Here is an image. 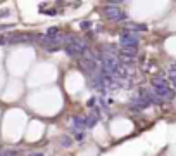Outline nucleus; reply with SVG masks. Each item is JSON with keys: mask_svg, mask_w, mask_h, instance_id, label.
I'll return each instance as SVG.
<instances>
[{"mask_svg": "<svg viewBox=\"0 0 176 156\" xmlns=\"http://www.w3.org/2000/svg\"><path fill=\"white\" fill-rule=\"evenodd\" d=\"M90 26H92V24H90V23H88V21H83V23H79V28H83V30H88V28H90Z\"/></svg>", "mask_w": 176, "mask_h": 156, "instance_id": "4468645a", "label": "nucleus"}, {"mask_svg": "<svg viewBox=\"0 0 176 156\" xmlns=\"http://www.w3.org/2000/svg\"><path fill=\"white\" fill-rule=\"evenodd\" d=\"M31 40H35V36H31V35H14V36H10V38H7L9 43H22V42H31Z\"/></svg>", "mask_w": 176, "mask_h": 156, "instance_id": "6e6552de", "label": "nucleus"}, {"mask_svg": "<svg viewBox=\"0 0 176 156\" xmlns=\"http://www.w3.org/2000/svg\"><path fill=\"white\" fill-rule=\"evenodd\" d=\"M104 14H106V17L109 21H114V23H119V21H123V19L128 17L126 12L121 7H116V5H107L106 11H104Z\"/></svg>", "mask_w": 176, "mask_h": 156, "instance_id": "7ed1b4c3", "label": "nucleus"}, {"mask_svg": "<svg viewBox=\"0 0 176 156\" xmlns=\"http://www.w3.org/2000/svg\"><path fill=\"white\" fill-rule=\"evenodd\" d=\"M121 56L136 57V49H133V47H121Z\"/></svg>", "mask_w": 176, "mask_h": 156, "instance_id": "9b49d317", "label": "nucleus"}, {"mask_svg": "<svg viewBox=\"0 0 176 156\" xmlns=\"http://www.w3.org/2000/svg\"><path fill=\"white\" fill-rule=\"evenodd\" d=\"M97 123H99V114L92 113V114H88V116H86V128L95 127Z\"/></svg>", "mask_w": 176, "mask_h": 156, "instance_id": "9d476101", "label": "nucleus"}, {"mask_svg": "<svg viewBox=\"0 0 176 156\" xmlns=\"http://www.w3.org/2000/svg\"><path fill=\"white\" fill-rule=\"evenodd\" d=\"M161 87H171V82L168 78H154L152 80V89H161Z\"/></svg>", "mask_w": 176, "mask_h": 156, "instance_id": "1a4fd4ad", "label": "nucleus"}, {"mask_svg": "<svg viewBox=\"0 0 176 156\" xmlns=\"http://www.w3.org/2000/svg\"><path fill=\"white\" fill-rule=\"evenodd\" d=\"M148 106H150V104H148V101L145 99L143 94H140V95L131 102V109H136V111H143V109H147Z\"/></svg>", "mask_w": 176, "mask_h": 156, "instance_id": "39448f33", "label": "nucleus"}, {"mask_svg": "<svg viewBox=\"0 0 176 156\" xmlns=\"http://www.w3.org/2000/svg\"><path fill=\"white\" fill-rule=\"evenodd\" d=\"M64 50L69 57H76V56H85L88 52V43L83 38H78V36L69 35L66 38V43H64Z\"/></svg>", "mask_w": 176, "mask_h": 156, "instance_id": "f257e3e1", "label": "nucleus"}, {"mask_svg": "<svg viewBox=\"0 0 176 156\" xmlns=\"http://www.w3.org/2000/svg\"><path fill=\"white\" fill-rule=\"evenodd\" d=\"M119 43H121V47H133V49H136L138 43H140V36H138V33H133V31H124V33L119 35Z\"/></svg>", "mask_w": 176, "mask_h": 156, "instance_id": "f03ea898", "label": "nucleus"}, {"mask_svg": "<svg viewBox=\"0 0 176 156\" xmlns=\"http://www.w3.org/2000/svg\"><path fill=\"white\" fill-rule=\"evenodd\" d=\"M4 16H9V11H2L0 12V17H4Z\"/></svg>", "mask_w": 176, "mask_h": 156, "instance_id": "f3484780", "label": "nucleus"}, {"mask_svg": "<svg viewBox=\"0 0 176 156\" xmlns=\"http://www.w3.org/2000/svg\"><path fill=\"white\" fill-rule=\"evenodd\" d=\"M71 125H73V128L76 132H85V128H86V116H74L73 121H71Z\"/></svg>", "mask_w": 176, "mask_h": 156, "instance_id": "423d86ee", "label": "nucleus"}, {"mask_svg": "<svg viewBox=\"0 0 176 156\" xmlns=\"http://www.w3.org/2000/svg\"><path fill=\"white\" fill-rule=\"evenodd\" d=\"M26 156H43V153H40V151H36V153H28Z\"/></svg>", "mask_w": 176, "mask_h": 156, "instance_id": "2eb2a0df", "label": "nucleus"}, {"mask_svg": "<svg viewBox=\"0 0 176 156\" xmlns=\"http://www.w3.org/2000/svg\"><path fill=\"white\" fill-rule=\"evenodd\" d=\"M7 28H12V24H0V31L2 30H7Z\"/></svg>", "mask_w": 176, "mask_h": 156, "instance_id": "dca6fc26", "label": "nucleus"}, {"mask_svg": "<svg viewBox=\"0 0 176 156\" xmlns=\"http://www.w3.org/2000/svg\"><path fill=\"white\" fill-rule=\"evenodd\" d=\"M61 146H62V148H69L71 146V139L69 137H66V135L61 137Z\"/></svg>", "mask_w": 176, "mask_h": 156, "instance_id": "f8f14e48", "label": "nucleus"}, {"mask_svg": "<svg viewBox=\"0 0 176 156\" xmlns=\"http://www.w3.org/2000/svg\"><path fill=\"white\" fill-rule=\"evenodd\" d=\"M124 28L128 31H133V33H138V31H147V24H138V23H131V21H126L124 23Z\"/></svg>", "mask_w": 176, "mask_h": 156, "instance_id": "0eeeda50", "label": "nucleus"}, {"mask_svg": "<svg viewBox=\"0 0 176 156\" xmlns=\"http://www.w3.org/2000/svg\"><path fill=\"white\" fill-rule=\"evenodd\" d=\"M74 137H76V141H83L85 137H86V134H85V132H76Z\"/></svg>", "mask_w": 176, "mask_h": 156, "instance_id": "ddd939ff", "label": "nucleus"}, {"mask_svg": "<svg viewBox=\"0 0 176 156\" xmlns=\"http://www.w3.org/2000/svg\"><path fill=\"white\" fill-rule=\"evenodd\" d=\"M154 94L162 101V102H168V101H173L175 99V89H171V87H161V89H154Z\"/></svg>", "mask_w": 176, "mask_h": 156, "instance_id": "20e7f679", "label": "nucleus"}]
</instances>
